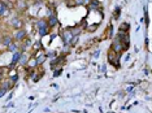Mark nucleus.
<instances>
[{"label":"nucleus","instance_id":"nucleus-1","mask_svg":"<svg viewBox=\"0 0 152 113\" xmlns=\"http://www.w3.org/2000/svg\"><path fill=\"white\" fill-rule=\"evenodd\" d=\"M35 27L38 30V34L39 36H46L48 33H50V27H48V23H47V20L44 18H40L35 22Z\"/></svg>","mask_w":152,"mask_h":113},{"label":"nucleus","instance_id":"nucleus-2","mask_svg":"<svg viewBox=\"0 0 152 113\" xmlns=\"http://www.w3.org/2000/svg\"><path fill=\"white\" fill-rule=\"evenodd\" d=\"M60 36H61V39H63V42H64L65 46H70V42H72V39H73L74 35L70 31V27H66L65 30L61 31Z\"/></svg>","mask_w":152,"mask_h":113},{"label":"nucleus","instance_id":"nucleus-25","mask_svg":"<svg viewBox=\"0 0 152 113\" xmlns=\"http://www.w3.org/2000/svg\"><path fill=\"white\" fill-rule=\"evenodd\" d=\"M5 94H7V90H5V88L0 87V98H3V96H4Z\"/></svg>","mask_w":152,"mask_h":113},{"label":"nucleus","instance_id":"nucleus-10","mask_svg":"<svg viewBox=\"0 0 152 113\" xmlns=\"http://www.w3.org/2000/svg\"><path fill=\"white\" fill-rule=\"evenodd\" d=\"M21 55H22L21 51H17V52L13 53V57H12V64H11V66H9V69H11V68H13V66H15V65L18 64L20 59H21Z\"/></svg>","mask_w":152,"mask_h":113},{"label":"nucleus","instance_id":"nucleus-17","mask_svg":"<svg viewBox=\"0 0 152 113\" xmlns=\"http://www.w3.org/2000/svg\"><path fill=\"white\" fill-rule=\"evenodd\" d=\"M90 8L91 9H95V11H99L100 9V3L98 1V0H91V1L88 3Z\"/></svg>","mask_w":152,"mask_h":113},{"label":"nucleus","instance_id":"nucleus-14","mask_svg":"<svg viewBox=\"0 0 152 113\" xmlns=\"http://www.w3.org/2000/svg\"><path fill=\"white\" fill-rule=\"evenodd\" d=\"M34 59H35V61H37V65H42L44 61L47 60V56L44 53H42V55H37Z\"/></svg>","mask_w":152,"mask_h":113},{"label":"nucleus","instance_id":"nucleus-23","mask_svg":"<svg viewBox=\"0 0 152 113\" xmlns=\"http://www.w3.org/2000/svg\"><path fill=\"white\" fill-rule=\"evenodd\" d=\"M34 48H35V50H42L43 48L42 43H40V42H35V44H34Z\"/></svg>","mask_w":152,"mask_h":113},{"label":"nucleus","instance_id":"nucleus-26","mask_svg":"<svg viewBox=\"0 0 152 113\" xmlns=\"http://www.w3.org/2000/svg\"><path fill=\"white\" fill-rule=\"evenodd\" d=\"M61 71H63V69H61V68H60V69H57V70L53 73V77H57V75H60V74H61Z\"/></svg>","mask_w":152,"mask_h":113},{"label":"nucleus","instance_id":"nucleus-22","mask_svg":"<svg viewBox=\"0 0 152 113\" xmlns=\"http://www.w3.org/2000/svg\"><path fill=\"white\" fill-rule=\"evenodd\" d=\"M46 56L50 57V59H55V57H56V52H55V51H51V52H48Z\"/></svg>","mask_w":152,"mask_h":113},{"label":"nucleus","instance_id":"nucleus-30","mask_svg":"<svg viewBox=\"0 0 152 113\" xmlns=\"http://www.w3.org/2000/svg\"><path fill=\"white\" fill-rule=\"evenodd\" d=\"M1 81H3V75H1V73H0V83H1Z\"/></svg>","mask_w":152,"mask_h":113},{"label":"nucleus","instance_id":"nucleus-27","mask_svg":"<svg viewBox=\"0 0 152 113\" xmlns=\"http://www.w3.org/2000/svg\"><path fill=\"white\" fill-rule=\"evenodd\" d=\"M96 27H98L96 25H92V27H87V30H88V31H94V30L96 29Z\"/></svg>","mask_w":152,"mask_h":113},{"label":"nucleus","instance_id":"nucleus-6","mask_svg":"<svg viewBox=\"0 0 152 113\" xmlns=\"http://www.w3.org/2000/svg\"><path fill=\"white\" fill-rule=\"evenodd\" d=\"M110 50H112L115 53H117V55H121L122 53V51H124V46H122V43L117 39V38H115L113 42H112V48Z\"/></svg>","mask_w":152,"mask_h":113},{"label":"nucleus","instance_id":"nucleus-5","mask_svg":"<svg viewBox=\"0 0 152 113\" xmlns=\"http://www.w3.org/2000/svg\"><path fill=\"white\" fill-rule=\"evenodd\" d=\"M120 55H117L112 50H109V52H108V63L109 64H112L113 66H116V68H118L120 66Z\"/></svg>","mask_w":152,"mask_h":113},{"label":"nucleus","instance_id":"nucleus-15","mask_svg":"<svg viewBox=\"0 0 152 113\" xmlns=\"http://www.w3.org/2000/svg\"><path fill=\"white\" fill-rule=\"evenodd\" d=\"M12 86H13V85H12V82L9 79H3L1 81V86H0V87L5 88V90L8 91V90H11V88H12Z\"/></svg>","mask_w":152,"mask_h":113},{"label":"nucleus","instance_id":"nucleus-16","mask_svg":"<svg viewBox=\"0 0 152 113\" xmlns=\"http://www.w3.org/2000/svg\"><path fill=\"white\" fill-rule=\"evenodd\" d=\"M64 61V56H60V57H56L55 60L51 61V69H55V66H56L57 64H61Z\"/></svg>","mask_w":152,"mask_h":113},{"label":"nucleus","instance_id":"nucleus-4","mask_svg":"<svg viewBox=\"0 0 152 113\" xmlns=\"http://www.w3.org/2000/svg\"><path fill=\"white\" fill-rule=\"evenodd\" d=\"M13 40H15L16 43H18V42H23V40L27 38V33H26V30H23V29H17L15 30V33H13Z\"/></svg>","mask_w":152,"mask_h":113},{"label":"nucleus","instance_id":"nucleus-3","mask_svg":"<svg viewBox=\"0 0 152 113\" xmlns=\"http://www.w3.org/2000/svg\"><path fill=\"white\" fill-rule=\"evenodd\" d=\"M116 38L120 40L121 43H122V46H124V51H126L127 48H129V46H130L129 34H127V33H124V31H118V35H117Z\"/></svg>","mask_w":152,"mask_h":113},{"label":"nucleus","instance_id":"nucleus-11","mask_svg":"<svg viewBox=\"0 0 152 113\" xmlns=\"http://www.w3.org/2000/svg\"><path fill=\"white\" fill-rule=\"evenodd\" d=\"M16 8L18 9L20 12L25 11V9L27 8V1H26V0H17V3H16Z\"/></svg>","mask_w":152,"mask_h":113},{"label":"nucleus","instance_id":"nucleus-13","mask_svg":"<svg viewBox=\"0 0 152 113\" xmlns=\"http://www.w3.org/2000/svg\"><path fill=\"white\" fill-rule=\"evenodd\" d=\"M29 59H30V57H29V55L23 52V53L21 55V59H20L18 64L21 65V66H26V64H27V61H29Z\"/></svg>","mask_w":152,"mask_h":113},{"label":"nucleus","instance_id":"nucleus-20","mask_svg":"<svg viewBox=\"0 0 152 113\" xmlns=\"http://www.w3.org/2000/svg\"><path fill=\"white\" fill-rule=\"evenodd\" d=\"M70 31H72V34H73L74 36H78V34L81 33V27H70Z\"/></svg>","mask_w":152,"mask_h":113},{"label":"nucleus","instance_id":"nucleus-12","mask_svg":"<svg viewBox=\"0 0 152 113\" xmlns=\"http://www.w3.org/2000/svg\"><path fill=\"white\" fill-rule=\"evenodd\" d=\"M7 51L11 52V53H15V52H17V51H20V47H18V44H17L16 42H13V43H11L8 47H7Z\"/></svg>","mask_w":152,"mask_h":113},{"label":"nucleus","instance_id":"nucleus-7","mask_svg":"<svg viewBox=\"0 0 152 113\" xmlns=\"http://www.w3.org/2000/svg\"><path fill=\"white\" fill-rule=\"evenodd\" d=\"M11 26H12L15 30H17V29H22L23 22H22V20L20 18V17H13V18L11 20Z\"/></svg>","mask_w":152,"mask_h":113},{"label":"nucleus","instance_id":"nucleus-18","mask_svg":"<svg viewBox=\"0 0 152 113\" xmlns=\"http://www.w3.org/2000/svg\"><path fill=\"white\" fill-rule=\"evenodd\" d=\"M7 11H8V5H7L5 3L0 1V16L5 15V13H7Z\"/></svg>","mask_w":152,"mask_h":113},{"label":"nucleus","instance_id":"nucleus-21","mask_svg":"<svg viewBox=\"0 0 152 113\" xmlns=\"http://www.w3.org/2000/svg\"><path fill=\"white\" fill-rule=\"evenodd\" d=\"M18 78H20V77H18V74H15V75H12V77H11V78H9V81H11V82H12V85H15V83H16V82H17V81H18Z\"/></svg>","mask_w":152,"mask_h":113},{"label":"nucleus","instance_id":"nucleus-29","mask_svg":"<svg viewBox=\"0 0 152 113\" xmlns=\"http://www.w3.org/2000/svg\"><path fill=\"white\" fill-rule=\"evenodd\" d=\"M43 0H34V3H42Z\"/></svg>","mask_w":152,"mask_h":113},{"label":"nucleus","instance_id":"nucleus-28","mask_svg":"<svg viewBox=\"0 0 152 113\" xmlns=\"http://www.w3.org/2000/svg\"><path fill=\"white\" fill-rule=\"evenodd\" d=\"M90 1H91V0H83V5H85V4H88Z\"/></svg>","mask_w":152,"mask_h":113},{"label":"nucleus","instance_id":"nucleus-9","mask_svg":"<svg viewBox=\"0 0 152 113\" xmlns=\"http://www.w3.org/2000/svg\"><path fill=\"white\" fill-rule=\"evenodd\" d=\"M15 40H13V36L12 35H9V34H5V35H3L1 38V44L4 47H8L11 43H13Z\"/></svg>","mask_w":152,"mask_h":113},{"label":"nucleus","instance_id":"nucleus-24","mask_svg":"<svg viewBox=\"0 0 152 113\" xmlns=\"http://www.w3.org/2000/svg\"><path fill=\"white\" fill-rule=\"evenodd\" d=\"M73 5H77V7H79V5H83V0H74Z\"/></svg>","mask_w":152,"mask_h":113},{"label":"nucleus","instance_id":"nucleus-19","mask_svg":"<svg viewBox=\"0 0 152 113\" xmlns=\"http://www.w3.org/2000/svg\"><path fill=\"white\" fill-rule=\"evenodd\" d=\"M129 29H130V25L127 22H124L122 25L120 26V31H124V33H127L129 31Z\"/></svg>","mask_w":152,"mask_h":113},{"label":"nucleus","instance_id":"nucleus-31","mask_svg":"<svg viewBox=\"0 0 152 113\" xmlns=\"http://www.w3.org/2000/svg\"><path fill=\"white\" fill-rule=\"evenodd\" d=\"M1 38H3V35H1V34H0V44H1Z\"/></svg>","mask_w":152,"mask_h":113},{"label":"nucleus","instance_id":"nucleus-8","mask_svg":"<svg viewBox=\"0 0 152 113\" xmlns=\"http://www.w3.org/2000/svg\"><path fill=\"white\" fill-rule=\"evenodd\" d=\"M47 23H48V27H50V29H52V27H55V26H57V25H58V20H57L56 15L48 16V18H47Z\"/></svg>","mask_w":152,"mask_h":113}]
</instances>
